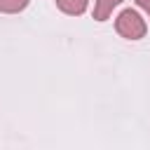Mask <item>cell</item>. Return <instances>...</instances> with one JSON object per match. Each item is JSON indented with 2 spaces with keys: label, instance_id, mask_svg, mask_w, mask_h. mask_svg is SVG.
I'll use <instances>...</instances> for the list:
<instances>
[{
  "label": "cell",
  "instance_id": "1",
  "mask_svg": "<svg viewBox=\"0 0 150 150\" xmlns=\"http://www.w3.org/2000/svg\"><path fill=\"white\" fill-rule=\"evenodd\" d=\"M115 28H117V33H120L122 38H127V40H141V38L145 35V21H143L141 14L134 12V9L120 12V16L115 19Z\"/></svg>",
  "mask_w": 150,
  "mask_h": 150
},
{
  "label": "cell",
  "instance_id": "2",
  "mask_svg": "<svg viewBox=\"0 0 150 150\" xmlns=\"http://www.w3.org/2000/svg\"><path fill=\"white\" fill-rule=\"evenodd\" d=\"M120 2H122V0H96V2H94V19H96V21H105Z\"/></svg>",
  "mask_w": 150,
  "mask_h": 150
},
{
  "label": "cell",
  "instance_id": "3",
  "mask_svg": "<svg viewBox=\"0 0 150 150\" xmlns=\"http://www.w3.org/2000/svg\"><path fill=\"white\" fill-rule=\"evenodd\" d=\"M87 2H89V0H56L59 9L66 12V14H73V16L82 14V12L87 9Z\"/></svg>",
  "mask_w": 150,
  "mask_h": 150
},
{
  "label": "cell",
  "instance_id": "4",
  "mask_svg": "<svg viewBox=\"0 0 150 150\" xmlns=\"http://www.w3.org/2000/svg\"><path fill=\"white\" fill-rule=\"evenodd\" d=\"M28 5V0H0V12L5 14H16Z\"/></svg>",
  "mask_w": 150,
  "mask_h": 150
},
{
  "label": "cell",
  "instance_id": "5",
  "mask_svg": "<svg viewBox=\"0 0 150 150\" xmlns=\"http://www.w3.org/2000/svg\"><path fill=\"white\" fill-rule=\"evenodd\" d=\"M136 5H138L141 9H145V12H148V16H150V0H136Z\"/></svg>",
  "mask_w": 150,
  "mask_h": 150
}]
</instances>
